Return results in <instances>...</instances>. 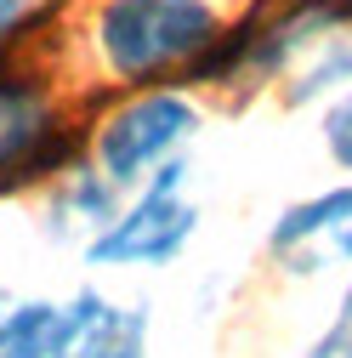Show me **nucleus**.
Returning <instances> with one entry per match:
<instances>
[{
    "mask_svg": "<svg viewBox=\"0 0 352 358\" xmlns=\"http://www.w3.org/2000/svg\"><path fill=\"white\" fill-rule=\"evenodd\" d=\"M341 313H352V285H346V296H341Z\"/></svg>",
    "mask_w": 352,
    "mask_h": 358,
    "instance_id": "nucleus-12",
    "label": "nucleus"
},
{
    "mask_svg": "<svg viewBox=\"0 0 352 358\" xmlns=\"http://www.w3.org/2000/svg\"><path fill=\"white\" fill-rule=\"evenodd\" d=\"M63 159V131L52 125V97L23 74H0V182H29Z\"/></svg>",
    "mask_w": 352,
    "mask_h": 358,
    "instance_id": "nucleus-5",
    "label": "nucleus"
},
{
    "mask_svg": "<svg viewBox=\"0 0 352 358\" xmlns=\"http://www.w3.org/2000/svg\"><path fill=\"white\" fill-rule=\"evenodd\" d=\"M199 228V205L188 199V159H165L142 199L131 210H114V222L85 245L91 267H159L182 250Z\"/></svg>",
    "mask_w": 352,
    "mask_h": 358,
    "instance_id": "nucleus-2",
    "label": "nucleus"
},
{
    "mask_svg": "<svg viewBox=\"0 0 352 358\" xmlns=\"http://www.w3.org/2000/svg\"><path fill=\"white\" fill-rule=\"evenodd\" d=\"M267 250L295 279H318V273H335V267H352V182L279 210Z\"/></svg>",
    "mask_w": 352,
    "mask_h": 358,
    "instance_id": "nucleus-4",
    "label": "nucleus"
},
{
    "mask_svg": "<svg viewBox=\"0 0 352 358\" xmlns=\"http://www.w3.org/2000/svg\"><path fill=\"white\" fill-rule=\"evenodd\" d=\"M324 148L341 171H352V92L341 103H330V114H324Z\"/></svg>",
    "mask_w": 352,
    "mask_h": 358,
    "instance_id": "nucleus-9",
    "label": "nucleus"
},
{
    "mask_svg": "<svg viewBox=\"0 0 352 358\" xmlns=\"http://www.w3.org/2000/svg\"><path fill=\"white\" fill-rule=\"evenodd\" d=\"M307 358H352V313H335V324L307 347Z\"/></svg>",
    "mask_w": 352,
    "mask_h": 358,
    "instance_id": "nucleus-10",
    "label": "nucleus"
},
{
    "mask_svg": "<svg viewBox=\"0 0 352 358\" xmlns=\"http://www.w3.org/2000/svg\"><path fill=\"white\" fill-rule=\"evenodd\" d=\"M52 358H148V307L80 290L74 301H63V336Z\"/></svg>",
    "mask_w": 352,
    "mask_h": 358,
    "instance_id": "nucleus-6",
    "label": "nucleus"
},
{
    "mask_svg": "<svg viewBox=\"0 0 352 358\" xmlns=\"http://www.w3.org/2000/svg\"><path fill=\"white\" fill-rule=\"evenodd\" d=\"M63 336V301H17L0 313V358H52Z\"/></svg>",
    "mask_w": 352,
    "mask_h": 358,
    "instance_id": "nucleus-7",
    "label": "nucleus"
},
{
    "mask_svg": "<svg viewBox=\"0 0 352 358\" xmlns=\"http://www.w3.org/2000/svg\"><path fill=\"white\" fill-rule=\"evenodd\" d=\"M330 57L313 69V74H307L301 85H295V92H290V103H307V97H318V92H330V85H341V80H352V46H341V40H330Z\"/></svg>",
    "mask_w": 352,
    "mask_h": 358,
    "instance_id": "nucleus-8",
    "label": "nucleus"
},
{
    "mask_svg": "<svg viewBox=\"0 0 352 358\" xmlns=\"http://www.w3.org/2000/svg\"><path fill=\"white\" fill-rule=\"evenodd\" d=\"M23 23V0H0V46H6V34Z\"/></svg>",
    "mask_w": 352,
    "mask_h": 358,
    "instance_id": "nucleus-11",
    "label": "nucleus"
},
{
    "mask_svg": "<svg viewBox=\"0 0 352 358\" xmlns=\"http://www.w3.org/2000/svg\"><path fill=\"white\" fill-rule=\"evenodd\" d=\"M216 40L222 17L205 0H108L97 12V52L125 85H159L176 69H199Z\"/></svg>",
    "mask_w": 352,
    "mask_h": 358,
    "instance_id": "nucleus-1",
    "label": "nucleus"
},
{
    "mask_svg": "<svg viewBox=\"0 0 352 358\" xmlns=\"http://www.w3.org/2000/svg\"><path fill=\"white\" fill-rule=\"evenodd\" d=\"M193 125H199V108L176 92H148L137 103H125L119 114H108L97 131V165L108 176V188H131L154 176L193 137Z\"/></svg>",
    "mask_w": 352,
    "mask_h": 358,
    "instance_id": "nucleus-3",
    "label": "nucleus"
}]
</instances>
